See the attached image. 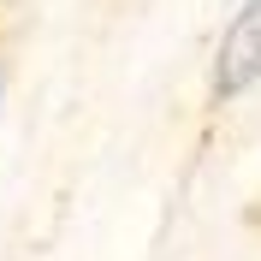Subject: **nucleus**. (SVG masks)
I'll list each match as a JSON object with an SVG mask.
<instances>
[{"label": "nucleus", "mask_w": 261, "mask_h": 261, "mask_svg": "<svg viewBox=\"0 0 261 261\" xmlns=\"http://www.w3.org/2000/svg\"><path fill=\"white\" fill-rule=\"evenodd\" d=\"M261 83V0H249L244 18L231 24L226 48H220V95H238Z\"/></svg>", "instance_id": "f257e3e1"}]
</instances>
